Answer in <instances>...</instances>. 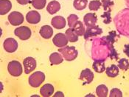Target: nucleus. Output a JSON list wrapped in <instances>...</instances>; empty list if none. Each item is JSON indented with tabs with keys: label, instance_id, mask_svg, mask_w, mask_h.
<instances>
[{
	"label": "nucleus",
	"instance_id": "obj_5",
	"mask_svg": "<svg viewBox=\"0 0 129 97\" xmlns=\"http://www.w3.org/2000/svg\"><path fill=\"white\" fill-rule=\"evenodd\" d=\"M8 73L12 76L18 77L21 75L23 69H22V66L19 62L13 60L9 62V64L8 65Z\"/></svg>",
	"mask_w": 129,
	"mask_h": 97
},
{
	"label": "nucleus",
	"instance_id": "obj_32",
	"mask_svg": "<svg viewBox=\"0 0 129 97\" xmlns=\"http://www.w3.org/2000/svg\"><path fill=\"white\" fill-rule=\"evenodd\" d=\"M78 20V16L75 14H71L67 18V22H68V25L70 28H73L76 22Z\"/></svg>",
	"mask_w": 129,
	"mask_h": 97
},
{
	"label": "nucleus",
	"instance_id": "obj_37",
	"mask_svg": "<svg viewBox=\"0 0 129 97\" xmlns=\"http://www.w3.org/2000/svg\"><path fill=\"white\" fill-rule=\"evenodd\" d=\"M17 2L20 4V5H27L29 2H30L31 1L30 0H16Z\"/></svg>",
	"mask_w": 129,
	"mask_h": 97
},
{
	"label": "nucleus",
	"instance_id": "obj_10",
	"mask_svg": "<svg viewBox=\"0 0 129 97\" xmlns=\"http://www.w3.org/2000/svg\"><path fill=\"white\" fill-rule=\"evenodd\" d=\"M94 73L89 69H84L81 71L80 75V80H81L83 82V85H89L94 80Z\"/></svg>",
	"mask_w": 129,
	"mask_h": 97
},
{
	"label": "nucleus",
	"instance_id": "obj_1",
	"mask_svg": "<svg viewBox=\"0 0 129 97\" xmlns=\"http://www.w3.org/2000/svg\"><path fill=\"white\" fill-rule=\"evenodd\" d=\"M113 45L109 44L103 37L95 38L91 41V58L93 60L106 61L109 57V53Z\"/></svg>",
	"mask_w": 129,
	"mask_h": 97
},
{
	"label": "nucleus",
	"instance_id": "obj_20",
	"mask_svg": "<svg viewBox=\"0 0 129 97\" xmlns=\"http://www.w3.org/2000/svg\"><path fill=\"white\" fill-rule=\"evenodd\" d=\"M92 68L94 70L98 73H102L106 70L105 61L103 60H94L92 64Z\"/></svg>",
	"mask_w": 129,
	"mask_h": 97
},
{
	"label": "nucleus",
	"instance_id": "obj_11",
	"mask_svg": "<svg viewBox=\"0 0 129 97\" xmlns=\"http://www.w3.org/2000/svg\"><path fill=\"white\" fill-rule=\"evenodd\" d=\"M23 65L24 68V73L29 74L36 68V61L33 57H27L23 61Z\"/></svg>",
	"mask_w": 129,
	"mask_h": 97
},
{
	"label": "nucleus",
	"instance_id": "obj_17",
	"mask_svg": "<svg viewBox=\"0 0 129 97\" xmlns=\"http://www.w3.org/2000/svg\"><path fill=\"white\" fill-rule=\"evenodd\" d=\"M39 33L44 39H50L53 35V30L50 25H44L41 28Z\"/></svg>",
	"mask_w": 129,
	"mask_h": 97
},
{
	"label": "nucleus",
	"instance_id": "obj_14",
	"mask_svg": "<svg viewBox=\"0 0 129 97\" xmlns=\"http://www.w3.org/2000/svg\"><path fill=\"white\" fill-rule=\"evenodd\" d=\"M98 22V16L94 13H88L83 16V23L88 28L96 25Z\"/></svg>",
	"mask_w": 129,
	"mask_h": 97
},
{
	"label": "nucleus",
	"instance_id": "obj_29",
	"mask_svg": "<svg viewBox=\"0 0 129 97\" xmlns=\"http://www.w3.org/2000/svg\"><path fill=\"white\" fill-rule=\"evenodd\" d=\"M102 6V3L100 0H91L89 3V9L91 11H97Z\"/></svg>",
	"mask_w": 129,
	"mask_h": 97
},
{
	"label": "nucleus",
	"instance_id": "obj_18",
	"mask_svg": "<svg viewBox=\"0 0 129 97\" xmlns=\"http://www.w3.org/2000/svg\"><path fill=\"white\" fill-rule=\"evenodd\" d=\"M12 8V4L10 0H0V13L5 15L10 12Z\"/></svg>",
	"mask_w": 129,
	"mask_h": 97
},
{
	"label": "nucleus",
	"instance_id": "obj_12",
	"mask_svg": "<svg viewBox=\"0 0 129 97\" xmlns=\"http://www.w3.org/2000/svg\"><path fill=\"white\" fill-rule=\"evenodd\" d=\"M3 47L8 53H13L18 48V43L13 38H8L4 41Z\"/></svg>",
	"mask_w": 129,
	"mask_h": 97
},
{
	"label": "nucleus",
	"instance_id": "obj_40",
	"mask_svg": "<svg viewBox=\"0 0 129 97\" xmlns=\"http://www.w3.org/2000/svg\"><path fill=\"white\" fill-rule=\"evenodd\" d=\"M110 1H112V0H110Z\"/></svg>",
	"mask_w": 129,
	"mask_h": 97
},
{
	"label": "nucleus",
	"instance_id": "obj_36",
	"mask_svg": "<svg viewBox=\"0 0 129 97\" xmlns=\"http://www.w3.org/2000/svg\"><path fill=\"white\" fill-rule=\"evenodd\" d=\"M123 52H124V53H125V55L128 57H129V44H126V45H124Z\"/></svg>",
	"mask_w": 129,
	"mask_h": 97
},
{
	"label": "nucleus",
	"instance_id": "obj_13",
	"mask_svg": "<svg viewBox=\"0 0 129 97\" xmlns=\"http://www.w3.org/2000/svg\"><path fill=\"white\" fill-rule=\"evenodd\" d=\"M26 20L32 25L38 24L41 21V15L36 10H30L26 15Z\"/></svg>",
	"mask_w": 129,
	"mask_h": 97
},
{
	"label": "nucleus",
	"instance_id": "obj_7",
	"mask_svg": "<svg viewBox=\"0 0 129 97\" xmlns=\"http://www.w3.org/2000/svg\"><path fill=\"white\" fill-rule=\"evenodd\" d=\"M8 21L10 24L13 26H19L24 22V16L22 13L18 11L11 12L8 15Z\"/></svg>",
	"mask_w": 129,
	"mask_h": 97
},
{
	"label": "nucleus",
	"instance_id": "obj_24",
	"mask_svg": "<svg viewBox=\"0 0 129 97\" xmlns=\"http://www.w3.org/2000/svg\"><path fill=\"white\" fill-rule=\"evenodd\" d=\"M65 35L70 42H75L78 40V35L75 33L73 28H70L66 30Z\"/></svg>",
	"mask_w": 129,
	"mask_h": 97
},
{
	"label": "nucleus",
	"instance_id": "obj_26",
	"mask_svg": "<svg viewBox=\"0 0 129 97\" xmlns=\"http://www.w3.org/2000/svg\"><path fill=\"white\" fill-rule=\"evenodd\" d=\"M109 93V89L105 85H100L96 88V94L98 97H106Z\"/></svg>",
	"mask_w": 129,
	"mask_h": 97
},
{
	"label": "nucleus",
	"instance_id": "obj_28",
	"mask_svg": "<svg viewBox=\"0 0 129 97\" xmlns=\"http://www.w3.org/2000/svg\"><path fill=\"white\" fill-rule=\"evenodd\" d=\"M32 5L37 10H41L46 6L47 0H31Z\"/></svg>",
	"mask_w": 129,
	"mask_h": 97
},
{
	"label": "nucleus",
	"instance_id": "obj_34",
	"mask_svg": "<svg viewBox=\"0 0 129 97\" xmlns=\"http://www.w3.org/2000/svg\"><path fill=\"white\" fill-rule=\"evenodd\" d=\"M109 57L111 60H116V61H117V59L119 58V54H118L117 51L116 50V49L114 48V46L110 50Z\"/></svg>",
	"mask_w": 129,
	"mask_h": 97
},
{
	"label": "nucleus",
	"instance_id": "obj_35",
	"mask_svg": "<svg viewBox=\"0 0 129 97\" xmlns=\"http://www.w3.org/2000/svg\"><path fill=\"white\" fill-rule=\"evenodd\" d=\"M110 97H122V93L118 88H113L110 92Z\"/></svg>",
	"mask_w": 129,
	"mask_h": 97
},
{
	"label": "nucleus",
	"instance_id": "obj_4",
	"mask_svg": "<svg viewBox=\"0 0 129 97\" xmlns=\"http://www.w3.org/2000/svg\"><path fill=\"white\" fill-rule=\"evenodd\" d=\"M45 74L41 71H36L31 74L28 79V82L31 87H39L44 82Z\"/></svg>",
	"mask_w": 129,
	"mask_h": 97
},
{
	"label": "nucleus",
	"instance_id": "obj_15",
	"mask_svg": "<svg viewBox=\"0 0 129 97\" xmlns=\"http://www.w3.org/2000/svg\"><path fill=\"white\" fill-rule=\"evenodd\" d=\"M51 25L54 28L60 30L65 28L67 23H66V20L63 16H55V17H53L52 19Z\"/></svg>",
	"mask_w": 129,
	"mask_h": 97
},
{
	"label": "nucleus",
	"instance_id": "obj_33",
	"mask_svg": "<svg viewBox=\"0 0 129 97\" xmlns=\"http://www.w3.org/2000/svg\"><path fill=\"white\" fill-rule=\"evenodd\" d=\"M101 18L103 19V23L106 25L110 24L111 22V11H104L103 14L101 15Z\"/></svg>",
	"mask_w": 129,
	"mask_h": 97
},
{
	"label": "nucleus",
	"instance_id": "obj_9",
	"mask_svg": "<svg viewBox=\"0 0 129 97\" xmlns=\"http://www.w3.org/2000/svg\"><path fill=\"white\" fill-rule=\"evenodd\" d=\"M52 42L58 48H63L67 45L69 40L67 38V36L64 33H58L53 37Z\"/></svg>",
	"mask_w": 129,
	"mask_h": 97
},
{
	"label": "nucleus",
	"instance_id": "obj_27",
	"mask_svg": "<svg viewBox=\"0 0 129 97\" xmlns=\"http://www.w3.org/2000/svg\"><path fill=\"white\" fill-rule=\"evenodd\" d=\"M88 4V0H74L73 6L78 10H84Z\"/></svg>",
	"mask_w": 129,
	"mask_h": 97
},
{
	"label": "nucleus",
	"instance_id": "obj_22",
	"mask_svg": "<svg viewBox=\"0 0 129 97\" xmlns=\"http://www.w3.org/2000/svg\"><path fill=\"white\" fill-rule=\"evenodd\" d=\"M119 68L116 65H111L106 69V73L110 78H114L119 75Z\"/></svg>",
	"mask_w": 129,
	"mask_h": 97
},
{
	"label": "nucleus",
	"instance_id": "obj_16",
	"mask_svg": "<svg viewBox=\"0 0 129 97\" xmlns=\"http://www.w3.org/2000/svg\"><path fill=\"white\" fill-rule=\"evenodd\" d=\"M40 93L44 97L51 96L54 93V87L51 84H45L41 87Z\"/></svg>",
	"mask_w": 129,
	"mask_h": 97
},
{
	"label": "nucleus",
	"instance_id": "obj_19",
	"mask_svg": "<svg viewBox=\"0 0 129 97\" xmlns=\"http://www.w3.org/2000/svg\"><path fill=\"white\" fill-rule=\"evenodd\" d=\"M60 9V5L58 1H52L47 6V10L50 14H55Z\"/></svg>",
	"mask_w": 129,
	"mask_h": 97
},
{
	"label": "nucleus",
	"instance_id": "obj_31",
	"mask_svg": "<svg viewBox=\"0 0 129 97\" xmlns=\"http://www.w3.org/2000/svg\"><path fill=\"white\" fill-rule=\"evenodd\" d=\"M101 3H102V7L103 8L104 11H108V10L111 11V8L114 5V2L110 1V0H102Z\"/></svg>",
	"mask_w": 129,
	"mask_h": 97
},
{
	"label": "nucleus",
	"instance_id": "obj_2",
	"mask_svg": "<svg viewBox=\"0 0 129 97\" xmlns=\"http://www.w3.org/2000/svg\"><path fill=\"white\" fill-rule=\"evenodd\" d=\"M114 22L119 34L129 38V8L120 10L115 16Z\"/></svg>",
	"mask_w": 129,
	"mask_h": 97
},
{
	"label": "nucleus",
	"instance_id": "obj_38",
	"mask_svg": "<svg viewBox=\"0 0 129 97\" xmlns=\"http://www.w3.org/2000/svg\"><path fill=\"white\" fill-rule=\"evenodd\" d=\"M53 96L54 97H57V96L64 97V95H63V93L62 92H57V93H55V95H53Z\"/></svg>",
	"mask_w": 129,
	"mask_h": 97
},
{
	"label": "nucleus",
	"instance_id": "obj_25",
	"mask_svg": "<svg viewBox=\"0 0 129 97\" xmlns=\"http://www.w3.org/2000/svg\"><path fill=\"white\" fill-rule=\"evenodd\" d=\"M103 38L106 39L109 44L111 45H113L117 42V40L119 38V35H117V32L115 30H112V31H110L109 33V35L106 36H103Z\"/></svg>",
	"mask_w": 129,
	"mask_h": 97
},
{
	"label": "nucleus",
	"instance_id": "obj_30",
	"mask_svg": "<svg viewBox=\"0 0 129 97\" xmlns=\"http://www.w3.org/2000/svg\"><path fill=\"white\" fill-rule=\"evenodd\" d=\"M117 66H118L119 69L122 70H124V71L128 70V69L129 68L128 59H127L125 58L120 59L118 61Z\"/></svg>",
	"mask_w": 129,
	"mask_h": 97
},
{
	"label": "nucleus",
	"instance_id": "obj_21",
	"mask_svg": "<svg viewBox=\"0 0 129 97\" xmlns=\"http://www.w3.org/2000/svg\"><path fill=\"white\" fill-rule=\"evenodd\" d=\"M63 61V57L59 52H54L50 56V62L52 65H59Z\"/></svg>",
	"mask_w": 129,
	"mask_h": 97
},
{
	"label": "nucleus",
	"instance_id": "obj_8",
	"mask_svg": "<svg viewBox=\"0 0 129 97\" xmlns=\"http://www.w3.org/2000/svg\"><path fill=\"white\" fill-rule=\"evenodd\" d=\"M102 33H103L102 28H100L98 25H94V26H91V27H88L86 29L83 36H84V39L87 40V39H90L91 37L101 35Z\"/></svg>",
	"mask_w": 129,
	"mask_h": 97
},
{
	"label": "nucleus",
	"instance_id": "obj_39",
	"mask_svg": "<svg viewBox=\"0 0 129 97\" xmlns=\"http://www.w3.org/2000/svg\"><path fill=\"white\" fill-rule=\"evenodd\" d=\"M125 3H126V5L129 8V0H125Z\"/></svg>",
	"mask_w": 129,
	"mask_h": 97
},
{
	"label": "nucleus",
	"instance_id": "obj_3",
	"mask_svg": "<svg viewBox=\"0 0 129 97\" xmlns=\"http://www.w3.org/2000/svg\"><path fill=\"white\" fill-rule=\"evenodd\" d=\"M58 52L61 53L63 59L66 61L71 62L75 60L78 55V51L74 46H65L58 50Z\"/></svg>",
	"mask_w": 129,
	"mask_h": 97
},
{
	"label": "nucleus",
	"instance_id": "obj_6",
	"mask_svg": "<svg viewBox=\"0 0 129 97\" xmlns=\"http://www.w3.org/2000/svg\"><path fill=\"white\" fill-rule=\"evenodd\" d=\"M15 35L21 40H27L31 36V30L27 26H21L14 30Z\"/></svg>",
	"mask_w": 129,
	"mask_h": 97
},
{
	"label": "nucleus",
	"instance_id": "obj_23",
	"mask_svg": "<svg viewBox=\"0 0 129 97\" xmlns=\"http://www.w3.org/2000/svg\"><path fill=\"white\" fill-rule=\"evenodd\" d=\"M73 29L75 31V33L78 35V36H82L84 35L85 33V26H84V23H83L81 21L78 20L76 22V23L75 24L74 27H73Z\"/></svg>",
	"mask_w": 129,
	"mask_h": 97
}]
</instances>
